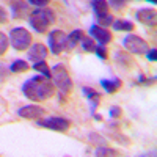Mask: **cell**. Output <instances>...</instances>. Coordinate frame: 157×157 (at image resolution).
Instances as JSON below:
<instances>
[{
    "mask_svg": "<svg viewBox=\"0 0 157 157\" xmlns=\"http://www.w3.org/2000/svg\"><path fill=\"white\" fill-rule=\"evenodd\" d=\"M22 93L29 101L35 102H43L50 99L55 94V85L52 82V78L41 75H35L29 80H25L22 85Z\"/></svg>",
    "mask_w": 157,
    "mask_h": 157,
    "instance_id": "obj_1",
    "label": "cell"
},
{
    "mask_svg": "<svg viewBox=\"0 0 157 157\" xmlns=\"http://www.w3.org/2000/svg\"><path fill=\"white\" fill-rule=\"evenodd\" d=\"M50 71H52V82H54L55 88L58 90L60 102H64V98H66V94L69 93L71 88H72V78L69 75V71L61 63L55 64Z\"/></svg>",
    "mask_w": 157,
    "mask_h": 157,
    "instance_id": "obj_2",
    "label": "cell"
},
{
    "mask_svg": "<svg viewBox=\"0 0 157 157\" xmlns=\"http://www.w3.org/2000/svg\"><path fill=\"white\" fill-rule=\"evenodd\" d=\"M55 22V11L50 8H38L29 14V24L36 33H46L49 25Z\"/></svg>",
    "mask_w": 157,
    "mask_h": 157,
    "instance_id": "obj_3",
    "label": "cell"
},
{
    "mask_svg": "<svg viewBox=\"0 0 157 157\" xmlns=\"http://www.w3.org/2000/svg\"><path fill=\"white\" fill-rule=\"evenodd\" d=\"M8 39H10V44L13 46V49L19 50V52H25L32 46V33L24 27L11 29Z\"/></svg>",
    "mask_w": 157,
    "mask_h": 157,
    "instance_id": "obj_4",
    "label": "cell"
},
{
    "mask_svg": "<svg viewBox=\"0 0 157 157\" xmlns=\"http://www.w3.org/2000/svg\"><path fill=\"white\" fill-rule=\"evenodd\" d=\"M123 46L126 49V52H129L130 55H145L149 44L145 41L143 38H140L138 35H126V38L123 39Z\"/></svg>",
    "mask_w": 157,
    "mask_h": 157,
    "instance_id": "obj_5",
    "label": "cell"
},
{
    "mask_svg": "<svg viewBox=\"0 0 157 157\" xmlns=\"http://www.w3.org/2000/svg\"><path fill=\"white\" fill-rule=\"evenodd\" d=\"M36 126L43 127V129H50L55 130V132H66V130L71 127V121L66 120L63 116H46V118H39L36 120Z\"/></svg>",
    "mask_w": 157,
    "mask_h": 157,
    "instance_id": "obj_6",
    "label": "cell"
},
{
    "mask_svg": "<svg viewBox=\"0 0 157 157\" xmlns=\"http://www.w3.org/2000/svg\"><path fill=\"white\" fill-rule=\"evenodd\" d=\"M49 49L54 55H60L63 50H66V33L60 29L52 30L47 36Z\"/></svg>",
    "mask_w": 157,
    "mask_h": 157,
    "instance_id": "obj_7",
    "label": "cell"
},
{
    "mask_svg": "<svg viewBox=\"0 0 157 157\" xmlns=\"http://www.w3.org/2000/svg\"><path fill=\"white\" fill-rule=\"evenodd\" d=\"M17 116L24 120H39L46 115V109L38 105V104H30V105H24L17 109Z\"/></svg>",
    "mask_w": 157,
    "mask_h": 157,
    "instance_id": "obj_8",
    "label": "cell"
},
{
    "mask_svg": "<svg viewBox=\"0 0 157 157\" xmlns=\"http://www.w3.org/2000/svg\"><path fill=\"white\" fill-rule=\"evenodd\" d=\"M49 55V50L47 47L43 44V43H33L29 49H27V58L33 63L36 61H41V60H46Z\"/></svg>",
    "mask_w": 157,
    "mask_h": 157,
    "instance_id": "obj_9",
    "label": "cell"
},
{
    "mask_svg": "<svg viewBox=\"0 0 157 157\" xmlns=\"http://www.w3.org/2000/svg\"><path fill=\"white\" fill-rule=\"evenodd\" d=\"M90 36L96 39V41L102 46H105L112 41V38L113 35L110 33V30H107L105 27H101V25H91V29H90Z\"/></svg>",
    "mask_w": 157,
    "mask_h": 157,
    "instance_id": "obj_10",
    "label": "cell"
},
{
    "mask_svg": "<svg viewBox=\"0 0 157 157\" xmlns=\"http://www.w3.org/2000/svg\"><path fill=\"white\" fill-rule=\"evenodd\" d=\"M135 19L146 25V27H154L155 25V21H157V14H155V10L152 8H141V10H137L135 11Z\"/></svg>",
    "mask_w": 157,
    "mask_h": 157,
    "instance_id": "obj_11",
    "label": "cell"
},
{
    "mask_svg": "<svg viewBox=\"0 0 157 157\" xmlns=\"http://www.w3.org/2000/svg\"><path fill=\"white\" fill-rule=\"evenodd\" d=\"M10 10L13 19H22L29 13V3L25 0H10Z\"/></svg>",
    "mask_w": 157,
    "mask_h": 157,
    "instance_id": "obj_12",
    "label": "cell"
},
{
    "mask_svg": "<svg viewBox=\"0 0 157 157\" xmlns=\"http://www.w3.org/2000/svg\"><path fill=\"white\" fill-rule=\"evenodd\" d=\"M82 93L86 96V99L91 102V115L96 113V109L99 107V104H101V93L96 90H93L91 86H83L82 88Z\"/></svg>",
    "mask_w": 157,
    "mask_h": 157,
    "instance_id": "obj_13",
    "label": "cell"
},
{
    "mask_svg": "<svg viewBox=\"0 0 157 157\" xmlns=\"http://www.w3.org/2000/svg\"><path fill=\"white\" fill-rule=\"evenodd\" d=\"M99 83H101V86L104 90H105V93H109V94L116 93V91L123 86V82L118 77H113V78H101Z\"/></svg>",
    "mask_w": 157,
    "mask_h": 157,
    "instance_id": "obj_14",
    "label": "cell"
},
{
    "mask_svg": "<svg viewBox=\"0 0 157 157\" xmlns=\"http://www.w3.org/2000/svg\"><path fill=\"white\" fill-rule=\"evenodd\" d=\"M91 8H93L94 11V14L98 17H104V16H107L110 14V6L107 3V0H91Z\"/></svg>",
    "mask_w": 157,
    "mask_h": 157,
    "instance_id": "obj_15",
    "label": "cell"
},
{
    "mask_svg": "<svg viewBox=\"0 0 157 157\" xmlns=\"http://www.w3.org/2000/svg\"><path fill=\"white\" fill-rule=\"evenodd\" d=\"M85 36L83 30L77 29V30H72L69 35H66V50H72L78 43H80V39Z\"/></svg>",
    "mask_w": 157,
    "mask_h": 157,
    "instance_id": "obj_16",
    "label": "cell"
},
{
    "mask_svg": "<svg viewBox=\"0 0 157 157\" xmlns=\"http://www.w3.org/2000/svg\"><path fill=\"white\" fill-rule=\"evenodd\" d=\"M115 60L121 64V66H134V58L130 57V54L129 52H126V50H116L115 52Z\"/></svg>",
    "mask_w": 157,
    "mask_h": 157,
    "instance_id": "obj_17",
    "label": "cell"
},
{
    "mask_svg": "<svg viewBox=\"0 0 157 157\" xmlns=\"http://www.w3.org/2000/svg\"><path fill=\"white\" fill-rule=\"evenodd\" d=\"M112 27L118 32H132L135 25L130 21H123V19H116L112 22Z\"/></svg>",
    "mask_w": 157,
    "mask_h": 157,
    "instance_id": "obj_18",
    "label": "cell"
},
{
    "mask_svg": "<svg viewBox=\"0 0 157 157\" xmlns=\"http://www.w3.org/2000/svg\"><path fill=\"white\" fill-rule=\"evenodd\" d=\"M35 71H38V74H43L44 77H47V78H52V71H50V68L47 66V63H46V60H41V61H36V63H33V66H32Z\"/></svg>",
    "mask_w": 157,
    "mask_h": 157,
    "instance_id": "obj_19",
    "label": "cell"
},
{
    "mask_svg": "<svg viewBox=\"0 0 157 157\" xmlns=\"http://www.w3.org/2000/svg\"><path fill=\"white\" fill-rule=\"evenodd\" d=\"M29 63L25 61V60H14L11 64H10V71L11 72H14V74H19V72H25V71H29Z\"/></svg>",
    "mask_w": 157,
    "mask_h": 157,
    "instance_id": "obj_20",
    "label": "cell"
},
{
    "mask_svg": "<svg viewBox=\"0 0 157 157\" xmlns=\"http://www.w3.org/2000/svg\"><path fill=\"white\" fill-rule=\"evenodd\" d=\"M80 46H82V50L83 52H88V54H91V52H94L96 50V43H94V39L91 38V36H83L80 39Z\"/></svg>",
    "mask_w": 157,
    "mask_h": 157,
    "instance_id": "obj_21",
    "label": "cell"
},
{
    "mask_svg": "<svg viewBox=\"0 0 157 157\" xmlns=\"http://www.w3.org/2000/svg\"><path fill=\"white\" fill-rule=\"evenodd\" d=\"M94 155H101V157L109 155V157H112V155H120V152H118L116 149H113V148H107V146L101 145V146H98V149L94 151Z\"/></svg>",
    "mask_w": 157,
    "mask_h": 157,
    "instance_id": "obj_22",
    "label": "cell"
},
{
    "mask_svg": "<svg viewBox=\"0 0 157 157\" xmlns=\"http://www.w3.org/2000/svg\"><path fill=\"white\" fill-rule=\"evenodd\" d=\"M8 46H10V39H8V36H6L3 32H0V55H5V54H6Z\"/></svg>",
    "mask_w": 157,
    "mask_h": 157,
    "instance_id": "obj_23",
    "label": "cell"
},
{
    "mask_svg": "<svg viewBox=\"0 0 157 157\" xmlns=\"http://www.w3.org/2000/svg\"><path fill=\"white\" fill-rule=\"evenodd\" d=\"M94 54H96V55H98L101 60H107V58H109V52H107V47H105V46H102V44L96 46Z\"/></svg>",
    "mask_w": 157,
    "mask_h": 157,
    "instance_id": "obj_24",
    "label": "cell"
},
{
    "mask_svg": "<svg viewBox=\"0 0 157 157\" xmlns=\"http://www.w3.org/2000/svg\"><path fill=\"white\" fill-rule=\"evenodd\" d=\"M109 6L110 8H113V10H116V11H120V10H123L124 8V5H126V0H109Z\"/></svg>",
    "mask_w": 157,
    "mask_h": 157,
    "instance_id": "obj_25",
    "label": "cell"
},
{
    "mask_svg": "<svg viewBox=\"0 0 157 157\" xmlns=\"http://www.w3.org/2000/svg\"><path fill=\"white\" fill-rule=\"evenodd\" d=\"M99 19V24H101V27H110L112 22H113V16L112 14H107V16H104V17H98Z\"/></svg>",
    "mask_w": 157,
    "mask_h": 157,
    "instance_id": "obj_26",
    "label": "cell"
},
{
    "mask_svg": "<svg viewBox=\"0 0 157 157\" xmlns=\"http://www.w3.org/2000/svg\"><path fill=\"white\" fill-rule=\"evenodd\" d=\"M90 141H93V143H98V145H104L105 143V140H104V137L102 135H99V134H96V132H91L90 135Z\"/></svg>",
    "mask_w": 157,
    "mask_h": 157,
    "instance_id": "obj_27",
    "label": "cell"
},
{
    "mask_svg": "<svg viewBox=\"0 0 157 157\" xmlns=\"http://www.w3.org/2000/svg\"><path fill=\"white\" fill-rule=\"evenodd\" d=\"M121 113H123V110H121V107H118V105H113V107L109 109V115L112 118H120Z\"/></svg>",
    "mask_w": 157,
    "mask_h": 157,
    "instance_id": "obj_28",
    "label": "cell"
},
{
    "mask_svg": "<svg viewBox=\"0 0 157 157\" xmlns=\"http://www.w3.org/2000/svg\"><path fill=\"white\" fill-rule=\"evenodd\" d=\"M155 82V77H145V75H143V74H140L138 75V83H145V85H152Z\"/></svg>",
    "mask_w": 157,
    "mask_h": 157,
    "instance_id": "obj_29",
    "label": "cell"
},
{
    "mask_svg": "<svg viewBox=\"0 0 157 157\" xmlns=\"http://www.w3.org/2000/svg\"><path fill=\"white\" fill-rule=\"evenodd\" d=\"M50 0H29V3L33 5V6H38V8H44Z\"/></svg>",
    "mask_w": 157,
    "mask_h": 157,
    "instance_id": "obj_30",
    "label": "cell"
},
{
    "mask_svg": "<svg viewBox=\"0 0 157 157\" xmlns=\"http://www.w3.org/2000/svg\"><path fill=\"white\" fill-rule=\"evenodd\" d=\"M146 58L149 60V61H155L157 60V50L155 49H148V52H146Z\"/></svg>",
    "mask_w": 157,
    "mask_h": 157,
    "instance_id": "obj_31",
    "label": "cell"
},
{
    "mask_svg": "<svg viewBox=\"0 0 157 157\" xmlns=\"http://www.w3.org/2000/svg\"><path fill=\"white\" fill-rule=\"evenodd\" d=\"M112 137H115V140L116 141H121L123 145H129V140H127V137H124V135H121V134H110Z\"/></svg>",
    "mask_w": 157,
    "mask_h": 157,
    "instance_id": "obj_32",
    "label": "cell"
},
{
    "mask_svg": "<svg viewBox=\"0 0 157 157\" xmlns=\"http://www.w3.org/2000/svg\"><path fill=\"white\" fill-rule=\"evenodd\" d=\"M8 21V13L3 6H0V24H5Z\"/></svg>",
    "mask_w": 157,
    "mask_h": 157,
    "instance_id": "obj_33",
    "label": "cell"
},
{
    "mask_svg": "<svg viewBox=\"0 0 157 157\" xmlns=\"http://www.w3.org/2000/svg\"><path fill=\"white\" fill-rule=\"evenodd\" d=\"M93 118H94L96 121H102V116H101V115H98V113H93Z\"/></svg>",
    "mask_w": 157,
    "mask_h": 157,
    "instance_id": "obj_34",
    "label": "cell"
}]
</instances>
